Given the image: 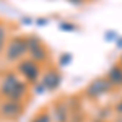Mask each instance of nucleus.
<instances>
[{"label": "nucleus", "mask_w": 122, "mask_h": 122, "mask_svg": "<svg viewBox=\"0 0 122 122\" xmlns=\"http://www.w3.org/2000/svg\"><path fill=\"white\" fill-rule=\"evenodd\" d=\"M112 90V85L109 83V80L107 78H96L94 81L86 86V94L90 96V98H101L103 94L109 93Z\"/></svg>", "instance_id": "obj_3"}, {"label": "nucleus", "mask_w": 122, "mask_h": 122, "mask_svg": "<svg viewBox=\"0 0 122 122\" xmlns=\"http://www.w3.org/2000/svg\"><path fill=\"white\" fill-rule=\"evenodd\" d=\"M51 121H52V119H51V116H49L47 112H41V114L36 116V119H34L33 122H51Z\"/></svg>", "instance_id": "obj_9"}, {"label": "nucleus", "mask_w": 122, "mask_h": 122, "mask_svg": "<svg viewBox=\"0 0 122 122\" xmlns=\"http://www.w3.org/2000/svg\"><path fill=\"white\" fill-rule=\"evenodd\" d=\"M41 83L44 85L46 90H56L57 86L60 85V75H59L57 72H54V70H52V72H47Z\"/></svg>", "instance_id": "obj_6"}, {"label": "nucleus", "mask_w": 122, "mask_h": 122, "mask_svg": "<svg viewBox=\"0 0 122 122\" xmlns=\"http://www.w3.org/2000/svg\"><path fill=\"white\" fill-rule=\"evenodd\" d=\"M109 83L112 86H122V65H114L111 67V70L107 72V76Z\"/></svg>", "instance_id": "obj_7"}, {"label": "nucleus", "mask_w": 122, "mask_h": 122, "mask_svg": "<svg viewBox=\"0 0 122 122\" xmlns=\"http://www.w3.org/2000/svg\"><path fill=\"white\" fill-rule=\"evenodd\" d=\"M5 41H7V28L0 23V52L3 51V46H5Z\"/></svg>", "instance_id": "obj_8"}, {"label": "nucleus", "mask_w": 122, "mask_h": 122, "mask_svg": "<svg viewBox=\"0 0 122 122\" xmlns=\"http://www.w3.org/2000/svg\"><path fill=\"white\" fill-rule=\"evenodd\" d=\"M18 70H20V73L25 76L28 81H34V80L39 76V73H41V68H39L38 62H34L33 59L21 60L20 65H18Z\"/></svg>", "instance_id": "obj_4"}, {"label": "nucleus", "mask_w": 122, "mask_h": 122, "mask_svg": "<svg viewBox=\"0 0 122 122\" xmlns=\"http://www.w3.org/2000/svg\"><path fill=\"white\" fill-rule=\"evenodd\" d=\"M116 112H117V114H122V99L116 104Z\"/></svg>", "instance_id": "obj_10"}, {"label": "nucleus", "mask_w": 122, "mask_h": 122, "mask_svg": "<svg viewBox=\"0 0 122 122\" xmlns=\"http://www.w3.org/2000/svg\"><path fill=\"white\" fill-rule=\"evenodd\" d=\"M117 47H122V38L119 39V41H117Z\"/></svg>", "instance_id": "obj_11"}, {"label": "nucleus", "mask_w": 122, "mask_h": 122, "mask_svg": "<svg viewBox=\"0 0 122 122\" xmlns=\"http://www.w3.org/2000/svg\"><path fill=\"white\" fill-rule=\"evenodd\" d=\"M0 93L3 98H7L8 101H16L20 103L23 99V96L26 93V83L21 81L16 75L7 73L3 76L2 83H0Z\"/></svg>", "instance_id": "obj_1"}, {"label": "nucleus", "mask_w": 122, "mask_h": 122, "mask_svg": "<svg viewBox=\"0 0 122 122\" xmlns=\"http://www.w3.org/2000/svg\"><path fill=\"white\" fill-rule=\"evenodd\" d=\"M119 65H122V57H121V62H119Z\"/></svg>", "instance_id": "obj_13"}, {"label": "nucleus", "mask_w": 122, "mask_h": 122, "mask_svg": "<svg viewBox=\"0 0 122 122\" xmlns=\"http://www.w3.org/2000/svg\"><path fill=\"white\" fill-rule=\"evenodd\" d=\"M70 2H73V3H81L83 0H70Z\"/></svg>", "instance_id": "obj_12"}, {"label": "nucleus", "mask_w": 122, "mask_h": 122, "mask_svg": "<svg viewBox=\"0 0 122 122\" xmlns=\"http://www.w3.org/2000/svg\"><path fill=\"white\" fill-rule=\"evenodd\" d=\"M21 112V106H20V103H16V101H5V103L0 106V114L3 116V117H8V119H11V117H16L18 114Z\"/></svg>", "instance_id": "obj_5"}, {"label": "nucleus", "mask_w": 122, "mask_h": 122, "mask_svg": "<svg viewBox=\"0 0 122 122\" xmlns=\"http://www.w3.org/2000/svg\"><path fill=\"white\" fill-rule=\"evenodd\" d=\"M26 51H28V38L18 36V38L11 39L10 44L7 46V52H5L7 60L8 62H20L25 57Z\"/></svg>", "instance_id": "obj_2"}]
</instances>
